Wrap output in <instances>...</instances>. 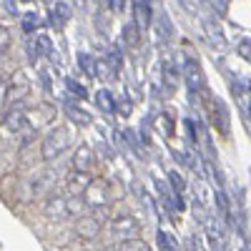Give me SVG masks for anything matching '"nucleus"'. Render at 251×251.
I'll return each mask as SVG.
<instances>
[{
  "label": "nucleus",
  "instance_id": "f257e3e1",
  "mask_svg": "<svg viewBox=\"0 0 251 251\" xmlns=\"http://www.w3.org/2000/svg\"><path fill=\"white\" fill-rule=\"evenodd\" d=\"M71 143H73V131L66 128V126H55L40 143V156H43V161H53L60 153H66L71 149Z\"/></svg>",
  "mask_w": 251,
  "mask_h": 251
},
{
  "label": "nucleus",
  "instance_id": "f03ea898",
  "mask_svg": "<svg viewBox=\"0 0 251 251\" xmlns=\"http://www.w3.org/2000/svg\"><path fill=\"white\" fill-rule=\"evenodd\" d=\"M201 103H203V108L208 113V121L214 123V128L221 136H228V131H231V118H228V111L224 106V100H219L216 96H211V93L203 88L201 91Z\"/></svg>",
  "mask_w": 251,
  "mask_h": 251
},
{
  "label": "nucleus",
  "instance_id": "7ed1b4c3",
  "mask_svg": "<svg viewBox=\"0 0 251 251\" xmlns=\"http://www.w3.org/2000/svg\"><path fill=\"white\" fill-rule=\"evenodd\" d=\"M3 128L10 131V133H33L30 121H28V111L20 106V103H15V106L5 113V118H3Z\"/></svg>",
  "mask_w": 251,
  "mask_h": 251
},
{
  "label": "nucleus",
  "instance_id": "20e7f679",
  "mask_svg": "<svg viewBox=\"0 0 251 251\" xmlns=\"http://www.w3.org/2000/svg\"><path fill=\"white\" fill-rule=\"evenodd\" d=\"M83 199H86V203H88V206L100 208V206H108V203H111V199H116V196H111V186H108V181L96 178V181L86 188Z\"/></svg>",
  "mask_w": 251,
  "mask_h": 251
},
{
  "label": "nucleus",
  "instance_id": "39448f33",
  "mask_svg": "<svg viewBox=\"0 0 251 251\" xmlns=\"http://www.w3.org/2000/svg\"><path fill=\"white\" fill-rule=\"evenodd\" d=\"M138 231H141V224H138V219L136 216H131V214H123V216H116L113 221H111V234L116 236V239H133V236H138Z\"/></svg>",
  "mask_w": 251,
  "mask_h": 251
},
{
  "label": "nucleus",
  "instance_id": "423d86ee",
  "mask_svg": "<svg viewBox=\"0 0 251 251\" xmlns=\"http://www.w3.org/2000/svg\"><path fill=\"white\" fill-rule=\"evenodd\" d=\"M183 78H186V86H188V93L196 96L203 91V71L199 66V60L188 55L186 63H183Z\"/></svg>",
  "mask_w": 251,
  "mask_h": 251
},
{
  "label": "nucleus",
  "instance_id": "0eeeda50",
  "mask_svg": "<svg viewBox=\"0 0 251 251\" xmlns=\"http://www.w3.org/2000/svg\"><path fill=\"white\" fill-rule=\"evenodd\" d=\"M25 96H30V80L23 73H15L8 80V103H10V106H15V103H20Z\"/></svg>",
  "mask_w": 251,
  "mask_h": 251
},
{
  "label": "nucleus",
  "instance_id": "6e6552de",
  "mask_svg": "<svg viewBox=\"0 0 251 251\" xmlns=\"http://www.w3.org/2000/svg\"><path fill=\"white\" fill-rule=\"evenodd\" d=\"M43 216L50 219V221H60V219L71 216V214H68V199H63V196H58V194L48 196V201L43 203Z\"/></svg>",
  "mask_w": 251,
  "mask_h": 251
},
{
  "label": "nucleus",
  "instance_id": "1a4fd4ad",
  "mask_svg": "<svg viewBox=\"0 0 251 251\" xmlns=\"http://www.w3.org/2000/svg\"><path fill=\"white\" fill-rule=\"evenodd\" d=\"M75 234H78V239H86V241L98 239V234H100V221L96 219V214H93V216H80V219L75 221Z\"/></svg>",
  "mask_w": 251,
  "mask_h": 251
},
{
  "label": "nucleus",
  "instance_id": "9d476101",
  "mask_svg": "<svg viewBox=\"0 0 251 251\" xmlns=\"http://www.w3.org/2000/svg\"><path fill=\"white\" fill-rule=\"evenodd\" d=\"M91 183H93L91 174H86V171H73V174L68 176V181H66V188H68L71 196H83Z\"/></svg>",
  "mask_w": 251,
  "mask_h": 251
},
{
  "label": "nucleus",
  "instance_id": "9b49d317",
  "mask_svg": "<svg viewBox=\"0 0 251 251\" xmlns=\"http://www.w3.org/2000/svg\"><path fill=\"white\" fill-rule=\"evenodd\" d=\"M93 166H96L93 151L88 149V146H78L75 156H73V171H86V174H91Z\"/></svg>",
  "mask_w": 251,
  "mask_h": 251
},
{
  "label": "nucleus",
  "instance_id": "f8f14e48",
  "mask_svg": "<svg viewBox=\"0 0 251 251\" xmlns=\"http://www.w3.org/2000/svg\"><path fill=\"white\" fill-rule=\"evenodd\" d=\"M133 15H136V23H138L141 30L151 28L153 13H151V3H149V0H136V3H133Z\"/></svg>",
  "mask_w": 251,
  "mask_h": 251
},
{
  "label": "nucleus",
  "instance_id": "ddd939ff",
  "mask_svg": "<svg viewBox=\"0 0 251 251\" xmlns=\"http://www.w3.org/2000/svg\"><path fill=\"white\" fill-rule=\"evenodd\" d=\"M178 83H181V73H178V68L174 66V63L166 60V63H163V91H166V93H176Z\"/></svg>",
  "mask_w": 251,
  "mask_h": 251
},
{
  "label": "nucleus",
  "instance_id": "4468645a",
  "mask_svg": "<svg viewBox=\"0 0 251 251\" xmlns=\"http://www.w3.org/2000/svg\"><path fill=\"white\" fill-rule=\"evenodd\" d=\"M71 13H73L71 5H68V3H60V0H58V3L50 8V18H48L50 25H53V28H63V23L71 18Z\"/></svg>",
  "mask_w": 251,
  "mask_h": 251
},
{
  "label": "nucleus",
  "instance_id": "2eb2a0df",
  "mask_svg": "<svg viewBox=\"0 0 251 251\" xmlns=\"http://www.w3.org/2000/svg\"><path fill=\"white\" fill-rule=\"evenodd\" d=\"M156 35H158L161 40H171V38L176 35L171 18L166 15V13H158V15H156Z\"/></svg>",
  "mask_w": 251,
  "mask_h": 251
},
{
  "label": "nucleus",
  "instance_id": "dca6fc26",
  "mask_svg": "<svg viewBox=\"0 0 251 251\" xmlns=\"http://www.w3.org/2000/svg\"><path fill=\"white\" fill-rule=\"evenodd\" d=\"M96 106H98L103 113H116V111H118V100H116V96H111L108 91H96Z\"/></svg>",
  "mask_w": 251,
  "mask_h": 251
},
{
  "label": "nucleus",
  "instance_id": "f3484780",
  "mask_svg": "<svg viewBox=\"0 0 251 251\" xmlns=\"http://www.w3.org/2000/svg\"><path fill=\"white\" fill-rule=\"evenodd\" d=\"M108 251H151V246L146 244L143 239L133 236V239H123V241H118V244L111 246Z\"/></svg>",
  "mask_w": 251,
  "mask_h": 251
},
{
  "label": "nucleus",
  "instance_id": "a211bd4d",
  "mask_svg": "<svg viewBox=\"0 0 251 251\" xmlns=\"http://www.w3.org/2000/svg\"><path fill=\"white\" fill-rule=\"evenodd\" d=\"M123 43L128 46V48H136V46L141 43V28H138V23H136V20L123 28Z\"/></svg>",
  "mask_w": 251,
  "mask_h": 251
},
{
  "label": "nucleus",
  "instance_id": "6ab92c4d",
  "mask_svg": "<svg viewBox=\"0 0 251 251\" xmlns=\"http://www.w3.org/2000/svg\"><path fill=\"white\" fill-rule=\"evenodd\" d=\"M66 113H68V118L75 123V126H91V116L86 113V111H80V108H75L73 103L68 100L66 103Z\"/></svg>",
  "mask_w": 251,
  "mask_h": 251
},
{
  "label": "nucleus",
  "instance_id": "aec40b11",
  "mask_svg": "<svg viewBox=\"0 0 251 251\" xmlns=\"http://www.w3.org/2000/svg\"><path fill=\"white\" fill-rule=\"evenodd\" d=\"M116 68L111 60H96V78H103V80H113L116 78Z\"/></svg>",
  "mask_w": 251,
  "mask_h": 251
},
{
  "label": "nucleus",
  "instance_id": "412c9836",
  "mask_svg": "<svg viewBox=\"0 0 251 251\" xmlns=\"http://www.w3.org/2000/svg\"><path fill=\"white\" fill-rule=\"evenodd\" d=\"M158 249L161 251H181L176 236H171L169 231H158Z\"/></svg>",
  "mask_w": 251,
  "mask_h": 251
},
{
  "label": "nucleus",
  "instance_id": "4be33fe9",
  "mask_svg": "<svg viewBox=\"0 0 251 251\" xmlns=\"http://www.w3.org/2000/svg\"><path fill=\"white\" fill-rule=\"evenodd\" d=\"M78 66H80V71L86 73V75L96 78V60H93L88 53H80V55H78Z\"/></svg>",
  "mask_w": 251,
  "mask_h": 251
},
{
  "label": "nucleus",
  "instance_id": "5701e85b",
  "mask_svg": "<svg viewBox=\"0 0 251 251\" xmlns=\"http://www.w3.org/2000/svg\"><path fill=\"white\" fill-rule=\"evenodd\" d=\"M35 46H38L40 55H53V43H50V38H48V35L38 33V35H35Z\"/></svg>",
  "mask_w": 251,
  "mask_h": 251
},
{
  "label": "nucleus",
  "instance_id": "b1692460",
  "mask_svg": "<svg viewBox=\"0 0 251 251\" xmlns=\"http://www.w3.org/2000/svg\"><path fill=\"white\" fill-rule=\"evenodd\" d=\"M66 86H68V91H71V93H73L78 100H86V98H88V91H86V86H80L78 80L68 78V80H66Z\"/></svg>",
  "mask_w": 251,
  "mask_h": 251
},
{
  "label": "nucleus",
  "instance_id": "393cba45",
  "mask_svg": "<svg viewBox=\"0 0 251 251\" xmlns=\"http://www.w3.org/2000/svg\"><path fill=\"white\" fill-rule=\"evenodd\" d=\"M169 183H171V188H174L176 194H183L186 181H183V176H181L178 171H171V174H169Z\"/></svg>",
  "mask_w": 251,
  "mask_h": 251
},
{
  "label": "nucleus",
  "instance_id": "a878e982",
  "mask_svg": "<svg viewBox=\"0 0 251 251\" xmlns=\"http://www.w3.org/2000/svg\"><path fill=\"white\" fill-rule=\"evenodd\" d=\"M216 206H219V216H224V219H228V199H226V194L221 191H216Z\"/></svg>",
  "mask_w": 251,
  "mask_h": 251
},
{
  "label": "nucleus",
  "instance_id": "bb28decb",
  "mask_svg": "<svg viewBox=\"0 0 251 251\" xmlns=\"http://www.w3.org/2000/svg\"><path fill=\"white\" fill-rule=\"evenodd\" d=\"M206 30H208V38H211V43H214V46H219V48H224L221 30H219V28H214V23H206Z\"/></svg>",
  "mask_w": 251,
  "mask_h": 251
},
{
  "label": "nucleus",
  "instance_id": "cd10ccee",
  "mask_svg": "<svg viewBox=\"0 0 251 251\" xmlns=\"http://www.w3.org/2000/svg\"><path fill=\"white\" fill-rule=\"evenodd\" d=\"M86 206H88L86 199H83V201H80V199H68V214H78V216H80Z\"/></svg>",
  "mask_w": 251,
  "mask_h": 251
},
{
  "label": "nucleus",
  "instance_id": "c85d7f7f",
  "mask_svg": "<svg viewBox=\"0 0 251 251\" xmlns=\"http://www.w3.org/2000/svg\"><path fill=\"white\" fill-rule=\"evenodd\" d=\"M8 48H10V30L0 25V55H5Z\"/></svg>",
  "mask_w": 251,
  "mask_h": 251
},
{
  "label": "nucleus",
  "instance_id": "c756f323",
  "mask_svg": "<svg viewBox=\"0 0 251 251\" xmlns=\"http://www.w3.org/2000/svg\"><path fill=\"white\" fill-rule=\"evenodd\" d=\"M38 28V18H35V13H25L23 15V30L25 33H33Z\"/></svg>",
  "mask_w": 251,
  "mask_h": 251
},
{
  "label": "nucleus",
  "instance_id": "7c9ffc66",
  "mask_svg": "<svg viewBox=\"0 0 251 251\" xmlns=\"http://www.w3.org/2000/svg\"><path fill=\"white\" fill-rule=\"evenodd\" d=\"M161 128H163L166 136H174V123H171V116H169V113L161 116Z\"/></svg>",
  "mask_w": 251,
  "mask_h": 251
},
{
  "label": "nucleus",
  "instance_id": "2f4dec72",
  "mask_svg": "<svg viewBox=\"0 0 251 251\" xmlns=\"http://www.w3.org/2000/svg\"><path fill=\"white\" fill-rule=\"evenodd\" d=\"M239 53H241V55H244V58H246V60L251 63V38H244V40H241V46H239Z\"/></svg>",
  "mask_w": 251,
  "mask_h": 251
},
{
  "label": "nucleus",
  "instance_id": "473e14b6",
  "mask_svg": "<svg viewBox=\"0 0 251 251\" xmlns=\"http://www.w3.org/2000/svg\"><path fill=\"white\" fill-rule=\"evenodd\" d=\"M8 103V80H0V108Z\"/></svg>",
  "mask_w": 251,
  "mask_h": 251
},
{
  "label": "nucleus",
  "instance_id": "72a5a7b5",
  "mask_svg": "<svg viewBox=\"0 0 251 251\" xmlns=\"http://www.w3.org/2000/svg\"><path fill=\"white\" fill-rule=\"evenodd\" d=\"M208 3H211V8H214L219 15H224V13H226V0H208Z\"/></svg>",
  "mask_w": 251,
  "mask_h": 251
},
{
  "label": "nucleus",
  "instance_id": "f704fd0d",
  "mask_svg": "<svg viewBox=\"0 0 251 251\" xmlns=\"http://www.w3.org/2000/svg\"><path fill=\"white\" fill-rule=\"evenodd\" d=\"M131 108H133V106H131V100H128V98H126L121 106H118V111H121L123 116H131Z\"/></svg>",
  "mask_w": 251,
  "mask_h": 251
},
{
  "label": "nucleus",
  "instance_id": "c9c22d12",
  "mask_svg": "<svg viewBox=\"0 0 251 251\" xmlns=\"http://www.w3.org/2000/svg\"><path fill=\"white\" fill-rule=\"evenodd\" d=\"M108 5H111V10L121 13V10H123V0H108Z\"/></svg>",
  "mask_w": 251,
  "mask_h": 251
},
{
  "label": "nucleus",
  "instance_id": "e433bc0d",
  "mask_svg": "<svg viewBox=\"0 0 251 251\" xmlns=\"http://www.w3.org/2000/svg\"><path fill=\"white\" fill-rule=\"evenodd\" d=\"M186 249H188V251H199V246H196V239H194V236L186 241Z\"/></svg>",
  "mask_w": 251,
  "mask_h": 251
},
{
  "label": "nucleus",
  "instance_id": "4c0bfd02",
  "mask_svg": "<svg viewBox=\"0 0 251 251\" xmlns=\"http://www.w3.org/2000/svg\"><path fill=\"white\" fill-rule=\"evenodd\" d=\"M40 3H48L50 5V3H58V0H40Z\"/></svg>",
  "mask_w": 251,
  "mask_h": 251
}]
</instances>
